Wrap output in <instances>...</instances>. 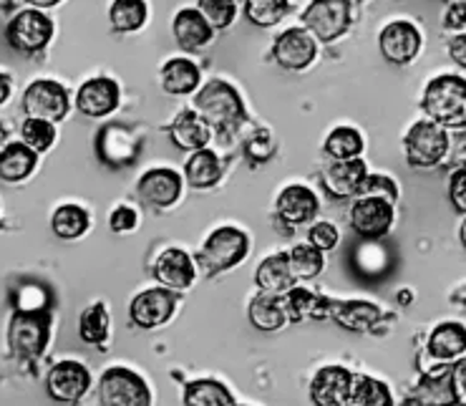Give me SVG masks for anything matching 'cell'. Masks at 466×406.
Masks as SVG:
<instances>
[{"instance_id":"1","label":"cell","mask_w":466,"mask_h":406,"mask_svg":"<svg viewBox=\"0 0 466 406\" xmlns=\"http://www.w3.org/2000/svg\"><path fill=\"white\" fill-rule=\"evenodd\" d=\"M192 109L205 119L212 132H218L219 139H229L245 121V104L239 91L222 78H212L197 91Z\"/></svg>"},{"instance_id":"2","label":"cell","mask_w":466,"mask_h":406,"mask_svg":"<svg viewBox=\"0 0 466 406\" xmlns=\"http://www.w3.org/2000/svg\"><path fill=\"white\" fill-rule=\"evenodd\" d=\"M423 114L444 129H461L466 121V81L459 74L431 78L421 96Z\"/></svg>"},{"instance_id":"3","label":"cell","mask_w":466,"mask_h":406,"mask_svg":"<svg viewBox=\"0 0 466 406\" xmlns=\"http://www.w3.org/2000/svg\"><path fill=\"white\" fill-rule=\"evenodd\" d=\"M51 336V316L41 308H21L15 310L8 326V346L15 361L35 363L46 351Z\"/></svg>"},{"instance_id":"4","label":"cell","mask_w":466,"mask_h":406,"mask_svg":"<svg viewBox=\"0 0 466 406\" xmlns=\"http://www.w3.org/2000/svg\"><path fill=\"white\" fill-rule=\"evenodd\" d=\"M406 162L413 169H434L449 154V134L436 121H416L403 137Z\"/></svg>"},{"instance_id":"5","label":"cell","mask_w":466,"mask_h":406,"mask_svg":"<svg viewBox=\"0 0 466 406\" xmlns=\"http://www.w3.org/2000/svg\"><path fill=\"white\" fill-rule=\"evenodd\" d=\"M303 28L320 44H336L340 36L348 34L353 13L348 0H310V5L305 8Z\"/></svg>"},{"instance_id":"6","label":"cell","mask_w":466,"mask_h":406,"mask_svg":"<svg viewBox=\"0 0 466 406\" xmlns=\"http://www.w3.org/2000/svg\"><path fill=\"white\" fill-rule=\"evenodd\" d=\"M249 253V240L248 235L232 225H225L215 230L207 242L202 245V250L197 255L199 265L205 268L207 273H222V270H229L238 263H242Z\"/></svg>"},{"instance_id":"7","label":"cell","mask_w":466,"mask_h":406,"mask_svg":"<svg viewBox=\"0 0 466 406\" xmlns=\"http://www.w3.org/2000/svg\"><path fill=\"white\" fill-rule=\"evenodd\" d=\"M51 38H54V21L38 8L15 13L5 25V41L18 54H41L51 44Z\"/></svg>"},{"instance_id":"8","label":"cell","mask_w":466,"mask_h":406,"mask_svg":"<svg viewBox=\"0 0 466 406\" xmlns=\"http://www.w3.org/2000/svg\"><path fill=\"white\" fill-rule=\"evenodd\" d=\"M21 107L25 119H41L58 124V121L66 119L71 101H68V91L58 81H54V78H38V81L28 84V88L23 91Z\"/></svg>"},{"instance_id":"9","label":"cell","mask_w":466,"mask_h":406,"mask_svg":"<svg viewBox=\"0 0 466 406\" xmlns=\"http://www.w3.org/2000/svg\"><path fill=\"white\" fill-rule=\"evenodd\" d=\"M98 401L106 406H147L152 404V391L139 373L114 366L101 373Z\"/></svg>"},{"instance_id":"10","label":"cell","mask_w":466,"mask_h":406,"mask_svg":"<svg viewBox=\"0 0 466 406\" xmlns=\"http://www.w3.org/2000/svg\"><path fill=\"white\" fill-rule=\"evenodd\" d=\"M421 31L411 21H390L379 36V51L383 61L393 66H406L421 51Z\"/></svg>"},{"instance_id":"11","label":"cell","mask_w":466,"mask_h":406,"mask_svg":"<svg viewBox=\"0 0 466 406\" xmlns=\"http://www.w3.org/2000/svg\"><path fill=\"white\" fill-rule=\"evenodd\" d=\"M315 56H318V44H315V38L305 31L303 25H295V28L282 31L275 38V44H272L275 64L288 68V71H305L315 61Z\"/></svg>"},{"instance_id":"12","label":"cell","mask_w":466,"mask_h":406,"mask_svg":"<svg viewBox=\"0 0 466 406\" xmlns=\"http://www.w3.org/2000/svg\"><path fill=\"white\" fill-rule=\"evenodd\" d=\"M177 308V296L169 288H149L131 300L129 319L134 326H139L144 330H152L164 326L167 320L174 316Z\"/></svg>"},{"instance_id":"13","label":"cell","mask_w":466,"mask_h":406,"mask_svg":"<svg viewBox=\"0 0 466 406\" xmlns=\"http://www.w3.org/2000/svg\"><path fill=\"white\" fill-rule=\"evenodd\" d=\"M91 386V373L84 363L61 361L46 376V391L54 401L61 404H76Z\"/></svg>"},{"instance_id":"14","label":"cell","mask_w":466,"mask_h":406,"mask_svg":"<svg viewBox=\"0 0 466 406\" xmlns=\"http://www.w3.org/2000/svg\"><path fill=\"white\" fill-rule=\"evenodd\" d=\"M121 88L109 76L88 78L76 91V109L91 119H104L119 109Z\"/></svg>"},{"instance_id":"15","label":"cell","mask_w":466,"mask_h":406,"mask_svg":"<svg viewBox=\"0 0 466 406\" xmlns=\"http://www.w3.org/2000/svg\"><path fill=\"white\" fill-rule=\"evenodd\" d=\"M393 225V205L380 198H356L350 209V228L363 240H379Z\"/></svg>"},{"instance_id":"16","label":"cell","mask_w":466,"mask_h":406,"mask_svg":"<svg viewBox=\"0 0 466 406\" xmlns=\"http://www.w3.org/2000/svg\"><path fill=\"white\" fill-rule=\"evenodd\" d=\"M141 149V142L129 127L111 121L96 134V154L109 167L131 165Z\"/></svg>"},{"instance_id":"17","label":"cell","mask_w":466,"mask_h":406,"mask_svg":"<svg viewBox=\"0 0 466 406\" xmlns=\"http://www.w3.org/2000/svg\"><path fill=\"white\" fill-rule=\"evenodd\" d=\"M137 192L149 208H172L182 198V175L174 169H149L141 175Z\"/></svg>"},{"instance_id":"18","label":"cell","mask_w":466,"mask_h":406,"mask_svg":"<svg viewBox=\"0 0 466 406\" xmlns=\"http://www.w3.org/2000/svg\"><path fill=\"white\" fill-rule=\"evenodd\" d=\"M369 175L366 162L360 157L353 159H336L333 165L326 167L323 172V187L333 199H348L356 198L358 189L363 185V179Z\"/></svg>"},{"instance_id":"19","label":"cell","mask_w":466,"mask_h":406,"mask_svg":"<svg viewBox=\"0 0 466 406\" xmlns=\"http://www.w3.org/2000/svg\"><path fill=\"white\" fill-rule=\"evenodd\" d=\"M350 384H353V373L343 366H326L315 373L313 384H310V399L313 404L320 406H340L348 404L350 396Z\"/></svg>"},{"instance_id":"20","label":"cell","mask_w":466,"mask_h":406,"mask_svg":"<svg viewBox=\"0 0 466 406\" xmlns=\"http://www.w3.org/2000/svg\"><path fill=\"white\" fill-rule=\"evenodd\" d=\"M318 195H315L310 187L305 185H290L282 189L278 195V215L282 222H288L290 228L305 225L318 215Z\"/></svg>"},{"instance_id":"21","label":"cell","mask_w":466,"mask_h":406,"mask_svg":"<svg viewBox=\"0 0 466 406\" xmlns=\"http://www.w3.org/2000/svg\"><path fill=\"white\" fill-rule=\"evenodd\" d=\"M195 263L192 258L179 250V248H169L157 258L154 265V278L169 290H187V288L195 283Z\"/></svg>"},{"instance_id":"22","label":"cell","mask_w":466,"mask_h":406,"mask_svg":"<svg viewBox=\"0 0 466 406\" xmlns=\"http://www.w3.org/2000/svg\"><path fill=\"white\" fill-rule=\"evenodd\" d=\"M167 134L177 149L182 152H197L209 144V137H212V129L207 127L205 119L197 114L195 109H185L179 111L174 121L167 127Z\"/></svg>"},{"instance_id":"23","label":"cell","mask_w":466,"mask_h":406,"mask_svg":"<svg viewBox=\"0 0 466 406\" xmlns=\"http://www.w3.org/2000/svg\"><path fill=\"white\" fill-rule=\"evenodd\" d=\"M174 38L185 51H202L205 46L212 44L215 28L207 23V18L197 8H185L174 15L172 23Z\"/></svg>"},{"instance_id":"24","label":"cell","mask_w":466,"mask_h":406,"mask_svg":"<svg viewBox=\"0 0 466 406\" xmlns=\"http://www.w3.org/2000/svg\"><path fill=\"white\" fill-rule=\"evenodd\" d=\"M282 303L288 310V320H320L330 316L333 300L315 296L308 288L293 286L282 293Z\"/></svg>"},{"instance_id":"25","label":"cell","mask_w":466,"mask_h":406,"mask_svg":"<svg viewBox=\"0 0 466 406\" xmlns=\"http://www.w3.org/2000/svg\"><path fill=\"white\" fill-rule=\"evenodd\" d=\"M380 308L370 300H346V303H330V319L346 330H370L380 320Z\"/></svg>"},{"instance_id":"26","label":"cell","mask_w":466,"mask_h":406,"mask_svg":"<svg viewBox=\"0 0 466 406\" xmlns=\"http://www.w3.org/2000/svg\"><path fill=\"white\" fill-rule=\"evenodd\" d=\"M248 316L249 323L258 330H265V333L280 330L288 323V310H285L282 296L280 293H268V290H260L249 300Z\"/></svg>"},{"instance_id":"27","label":"cell","mask_w":466,"mask_h":406,"mask_svg":"<svg viewBox=\"0 0 466 406\" xmlns=\"http://www.w3.org/2000/svg\"><path fill=\"white\" fill-rule=\"evenodd\" d=\"M38 167V152H33L31 147L23 142H8L5 149L0 152V179L18 185L23 179L35 172Z\"/></svg>"},{"instance_id":"28","label":"cell","mask_w":466,"mask_h":406,"mask_svg":"<svg viewBox=\"0 0 466 406\" xmlns=\"http://www.w3.org/2000/svg\"><path fill=\"white\" fill-rule=\"evenodd\" d=\"M202 84V71L189 58H169L162 66V88L172 96H187Z\"/></svg>"},{"instance_id":"29","label":"cell","mask_w":466,"mask_h":406,"mask_svg":"<svg viewBox=\"0 0 466 406\" xmlns=\"http://www.w3.org/2000/svg\"><path fill=\"white\" fill-rule=\"evenodd\" d=\"M185 179L195 189H209V187L218 185L222 179V162H219L218 154L207 149V147L192 152V157L187 159L185 165Z\"/></svg>"},{"instance_id":"30","label":"cell","mask_w":466,"mask_h":406,"mask_svg":"<svg viewBox=\"0 0 466 406\" xmlns=\"http://www.w3.org/2000/svg\"><path fill=\"white\" fill-rule=\"evenodd\" d=\"M466 351V339H464V326L449 320L436 326L431 339H429V353L434 356L436 361H454L459 356H464Z\"/></svg>"},{"instance_id":"31","label":"cell","mask_w":466,"mask_h":406,"mask_svg":"<svg viewBox=\"0 0 466 406\" xmlns=\"http://www.w3.org/2000/svg\"><path fill=\"white\" fill-rule=\"evenodd\" d=\"M255 286L268 293H285L288 288L295 286V278L290 273L288 253L270 255L268 260H262L255 270Z\"/></svg>"},{"instance_id":"32","label":"cell","mask_w":466,"mask_h":406,"mask_svg":"<svg viewBox=\"0 0 466 406\" xmlns=\"http://www.w3.org/2000/svg\"><path fill=\"white\" fill-rule=\"evenodd\" d=\"M185 404L187 406H232L235 396L229 394L225 384L215 379H202V381H189L185 386Z\"/></svg>"},{"instance_id":"33","label":"cell","mask_w":466,"mask_h":406,"mask_svg":"<svg viewBox=\"0 0 466 406\" xmlns=\"http://www.w3.org/2000/svg\"><path fill=\"white\" fill-rule=\"evenodd\" d=\"M109 21L116 34H137L147 23V3L144 0H114L109 8Z\"/></svg>"},{"instance_id":"34","label":"cell","mask_w":466,"mask_h":406,"mask_svg":"<svg viewBox=\"0 0 466 406\" xmlns=\"http://www.w3.org/2000/svg\"><path fill=\"white\" fill-rule=\"evenodd\" d=\"M51 230L58 240H78L88 230V212L78 205H61L51 218Z\"/></svg>"},{"instance_id":"35","label":"cell","mask_w":466,"mask_h":406,"mask_svg":"<svg viewBox=\"0 0 466 406\" xmlns=\"http://www.w3.org/2000/svg\"><path fill=\"white\" fill-rule=\"evenodd\" d=\"M288 263H290V273H293L295 283L298 280H313L323 273V250H318L315 245L305 242V245H295L293 250L288 253Z\"/></svg>"},{"instance_id":"36","label":"cell","mask_w":466,"mask_h":406,"mask_svg":"<svg viewBox=\"0 0 466 406\" xmlns=\"http://www.w3.org/2000/svg\"><path fill=\"white\" fill-rule=\"evenodd\" d=\"M348 404L389 406V404H393V396H390L389 386L383 384V381H379V379H370V376H353Z\"/></svg>"},{"instance_id":"37","label":"cell","mask_w":466,"mask_h":406,"mask_svg":"<svg viewBox=\"0 0 466 406\" xmlns=\"http://www.w3.org/2000/svg\"><path fill=\"white\" fill-rule=\"evenodd\" d=\"M363 137L353 127H336L333 132L328 134L323 149L330 159H353V157H360L363 154Z\"/></svg>"},{"instance_id":"38","label":"cell","mask_w":466,"mask_h":406,"mask_svg":"<svg viewBox=\"0 0 466 406\" xmlns=\"http://www.w3.org/2000/svg\"><path fill=\"white\" fill-rule=\"evenodd\" d=\"M78 336H81V340L94 343V346L106 340V336H109V313H106L104 303H91L81 313V319H78Z\"/></svg>"},{"instance_id":"39","label":"cell","mask_w":466,"mask_h":406,"mask_svg":"<svg viewBox=\"0 0 466 406\" xmlns=\"http://www.w3.org/2000/svg\"><path fill=\"white\" fill-rule=\"evenodd\" d=\"M290 11V0H245V15L252 25H275Z\"/></svg>"},{"instance_id":"40","label":"cell","mask_w":466,"mask_h":406,"mask_svg":"<svg viewBox=\"0 0 466 406\" xmlns=\"http://www.w3.org/2000/svg\"><path fill=\"white\" fill-rule=\"evenodd\" d=\"M21 139L33 152H48L56 142V124L41 119H25L21 127Z\"/></svg>"},{"instance_id":"41","label":"cell","mask_w":466,"mask_h":406,"mask_svg":"<svg viewBox=\"0 0 466 406\" xmlns=\"http://www.w3.org/2000/svg\"><path fill=\"white\" fill-rule=\"evenodd\" d=\"M197 11L202 13L207 23L215 28V31H225L232 25L235 15H238V5L235 0H199Z\"/></svg>"},{"instance_id":"42","label":"cell","mask_w":466,"mask_h":406,"mask_svg":"<svg viewBox=\"0 0 466 406\" xmlns=\"http://www.w3.org/2000/svg\"><path fill=\"white\" fill-rule=\"evenodd\" d=\"M356 198H380L393 205V202L399 199V187H396V182H393L390 177L366 175V179H363V185L358 189Z\"/></svg>"},{"instance_id":"43","label":"cell","mask_w":466,"mask_h":406,"mask_svg":"<svg viewBox=\"0 0 466 406\" xmlns=\"http://www.w3.org/2000/svg\"><path fill=\"white\" fill-rule=\"evenodd\" d=\"M308 242L315 245L318 250H323V253L333 250L338 245L336 225H330V222H318V225H313V230L308 235Z\"/></svg>"},{"instance_id":"44","label":"cell","mask_w":466,"mask_h":406,"mask_svg":"<svg viewBox=\"0 0 466 406\" xmlns=\"http://www.w3.org/2000/svg\"><path fill=\"white\" fill-rule=\"evenodd\" d=\"M275 152V144H272L270 134H255L248 144H245V154H248L249 159L255 162V165H260V162H268Z\"/></svg>"},{"instance_id":"45","label":"cell","mask_w":466,"mask_h":406,"mask_svg":"<svg viewBox=\"0 0 466 406\" xmlns=\"http://www.w3.org/2000/svg\"><path fill=\"white\" fill-rule=\"evenodd\" d=\"M466 361L459 356L454 359V369H451V381H449V389H451V399L454 404H466Z\"/></svg>"},{"instance_id":"46","label":"cell","mask_w":466,"mask_h":406,"mask_svg":"<svg viewBox=\"0 0 466 406\" xmlns=\"http://www.w3.org/2000/svg\"><path fill=\"white\" fill-rule=\"evenodd\" d=\"M137 222H139V218H137V209L129 208V205H121V208H116L114 212H111L109 228L114 232H129L137 228Z\"/></svg>"},{"instance_id":"47","label":"cell","mask_w":466,"mask_h":406,"mask_svg":"<svg viewBox=\"0 0 466 406\" xmlns=\"http://www.w3.org/2000/svg\"><path fill=\"white\" fill-rule=\"evenodd\" d=\"M449 199L454 205L456 212H466V172L456 169L449 179Z\"/></svg>"},{"instance_id":"48","label":"cell","mask_w":466,"mask_h":406,"mask_svg":"<svg viewBox=\"0 0 466 406\" xmlns=\"http://www.w3.org/2000/svg\"><path fill=\"white\" fill-rule=\"evenodd\" d=\"M464 18H466L464 0H454V3L446 8L444 28H449V31H456V34H464V28H466Z\"/></svg>"},{"instance_id":"49","label":"cell","mask_w":466,"mask_h":406,"mask_svg":"<svg viewBox=\"0 0 466 406\" xmlns=\"http://www.w3.org/2000/svg\"><path fill=\"white\" fill-rule=\"evenodd\" d=\"M449 54H451V61L456 66H466V36L456 34L451 41H449Z\"/></svg>"},{"instance_id":"50","label":"cell","mask_w":466,"mask_h":406,"mask_svg":"<svg viewBox=\"0 0 466 406\" xmlns=\"http://www.w3.org/2000/svg\"><path fill=\"white\" fill-rule=\"evenodd\" d=\"M11 78H8V74H3L0 71V107L5 104V101L11 99Z\"/></svg>"},{"instance_id":"51","label":"cell","mask_w":466,"mask_h":406,"mask_svg":"<svg viewBox=\"0 0 466 406\" xmlns=\"http://www.w3.org/2000/svg\"><path fill=\"white\" fill-rule=\"evenodd\" d=\"M23 3H28L31 8H38V11H44V8H54V5H58L61 0H23Z\"/></svg>"},{"instance_id":"52","label":"cell","mask_w":466,"mask_h":406,"mask_svg":"<svg viewBox=\"0 0 466 406\" xmlns=\"http://www.w3.org/2000/svg\"><path fill=\"white\" fill-rule=\"evenodd\" d=\"M5 144H8V132H5V127L0 124V152L5 149Z\"/></svg>"}]
</instances>
